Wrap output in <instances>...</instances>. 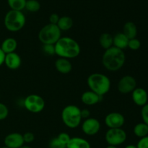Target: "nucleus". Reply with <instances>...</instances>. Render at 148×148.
Instances as JSON below:
<instances>
[{
  "mask_svg": "<svg viewBox=\"0 0 148 148\" xmlns=\"http://www.w3.org/2000/svg\"><path fill=\"white\" fill-rule=\"evenodd\" d=\"M55 67L56 70L62 74H68L72 71V65L69 59L64 58H59L55 62Z\"/></svg>",
  "mask_w": 148,
  "mask_h": 148,
  "instance_id": "dca6fc26",
  "label": "nucleus"
},
{
  "mask_svg": "<svg viewBox=\"0 0 148 148\" xmlns=\"http://www.w3.org/2000/svg\"><path fill=\"white\" fill-rule=\"evenodd\" d=\"M136 146L137 148H148V136L140 138Z\"/></svg>",
  "mask_w": 148,
  "mask_h": 148,
  "instance_id": "473e14b6",
  "label": "nucleus"
},
{
  "mask_svg": "<svg viewBox=\"0 0 148 148\" xmlns=\"http://www.w3.org/2000/svg\"><path fill=\"white\" fill-rule=\"evenodd\" d=\"M4 64L10 69L15 70V69H17L21 66V58L19 56V54H17L15 52L7 53V54L5 55Z\"/></svg>",
  "mask_w": 148,
  "mask_h": 148,
  "instance_id": "4468645a",
  "label": "nucleus"
},
{
  "mask_svg": "<svg viewBox=\"0 0 148 148\" xmlns=\"http://www.w3.org/2000/svg\"><path fill=\"white\" fill-rule=\"evenodd\" d=\"M132 98L134 103L138 106L143 107L147 103V92L142 88H136L132 92Z\"/></svg>",
  "mask_w": 148,
  "mask_h": 148,
  "instance_id": "ddd939ff",
  "label": "nucleus"
},
{
  "mask_svg": "<svg viewBox=\"0 0 148 148\" xmlns=\"http://www.w3.org/2000/svg\"><path fill=\"white\" fill-rule=\"evenodd\" d=\"M73 20L70 17L68 16H63L59 18V22L57 23V26L60 29L61 31H66L72 28L73 26Z\"/></svg>",
  "mask_w": 148,
  "mask_h": 148,
  "instance_id": "412c9836",
  "label": "nucleus"
},
{
  "mask_svg": "<svg viewBox=\"0 0 148 148\" xmlns=\"http://www.w3.org/2000/svg\"><path fill=\"white\" fill-rule=\"evenodd\" d=\"M141 46V43H140V40H138L137 38H132L129 40L128 43V48H130L131 50L136 51L138 50L139 49Z\"/></svg>",
  "mask_w": 148,
  "mask_h": 148,
  "instance_id": "a878e982",
  "label": "nucleus"
},
{
  "mask_svg": "<svg viewBox=\"0 0 148 148\" xmlns=\"http://www.w3.org/2000/svg\"><path fill=\"white\" fill-rule=\"evenodd\" d=\"M125 148H137V146L134 145H129L126 146Z\"/></svg>",
  "mask_w": 148,
  "mask_h": 148,
  "instance_id": "e433bc0d",
  "label": "nucleus"
},
{
  "mask_svg": "<svg viewBox=\"0 0 148 148\" xmlns=\"http://www.w3.org/2000/svg\"><path fill=\"white\" fill-rule=\"evenodd\" d=\"M57 138H58V140H59V141L62 143V144H64V145L66 146V145L68 144L69 141L70 140L71 137H70V136L67 134V133L62 132V133H60L59 135H58Z\"/></svg>",
  "mask_w": 148,
  "mask_h": 148,
  "instance_id": "c756f323",
  "label": "nucleus"
},
{
  "mask_svg": "<svg viewBox=\"0 0 148 148\" xmlns=\"http://www.w3.org/2000/svg\"><path fill=\"white\" fill-rule=\"evenodd\" d=\"M123 33L129 38V40L135 38L137 35V27L132 22H127L123 27Z\"/></svg>",
  "mask_w": 148,
  "mask_h": 148,
  "instance_id": "aec40b11",
  "label": "nucleus"
},
{
  "mask_svg": "<svg viewBox=\"0 0 148 148\" xmlns=\"http://www.w3.org/2000/svg\"><path fill=\"white\" fill-rule=\"evenodd\" d=\"M25 17L22 11L11 10L6 14L4 24L9 31L17 32L23 28L25 25Z\"/></svg>",
  "mask_w": 148,
  "mask_h": 148,
  "instance_id": "39448f33",
  "label": "nucleus"
},
{
  "mask_svg": "<svg viewBox=\"0 0 148 148\" xmlns=\"http://www.w3.org/2000/svg\"><path fill=\"white\" fill-rule=\"evenodd\" d=\"M49 148H66V146L64 145V144H62L59 140H58L57 137H54V138L52 139L51 140L49 143Z\"/></svg>",
  "mask_w": 148,
  "mask_h": 148,
  "instance_id": "bb28decb",
  "label": "nucleus"
},
{
  "mask_svg": "<svg viewBox=\"0 0 148 148\" xmlns=\"http://www.w3.org/2000/svg\"><path fill=\"white\" fill-rule=\"evenodd\" d=\"M55 54L60 58L73 59L80 53V46L79 43L69 37H61L54 44Z\"/></svg>",
  "mask_w": 148,
  "mask_h": 148,
  "instance_id": "f257e3e1",
  "label": "nucleus"
},
{
  "mask_svg": "<svg viewBox=\"0 0 148 148\" xmlns=\"http://www.w3.org/2000/svg\"><path fill=\"white\" fill-rule=\"evenodd\" d=\"M62 119L68 128H77L79 127L82 119L81 117V109L75 105L67 106L62 110Z\"/></svg>",
  "mask_w": 148,
  "mask_h": 148,
  "instance_id": "20e7f679",
  "label": "nucleus"
},
{
  "mask_svg": "<svg viewBox=\"0 0 148 148\" xmlns=\"http://www.w3.org/2000/svg\"><path fill=\"white\" fill-rule=\"evenodd\" d=\"M20 148H31V147H29V146H25V145H23V146H22V147H20Z\"/></svg>",
  "mask_w": 148,
  "mask_h": 148,
  "instance_id": "58836bf2",
  "label": "nucleus"
},
{
  "mask_svg": "<svg viewBox=\"0 0 148 148\" xmlns=\"http://www.w3.org/2000/svg\"><path fill=\"white\" fill-rule=\"evenodd\" d=\"M134 134L137 137L143 138L148 135V125L144 122L139 123L134 127Z\"/></svg>",
  "mask_w": 148,
  "mask_h": 148,
  "instance_id": "5701e85b",
  "label": "nucleus"
},
{
  "mask_svg": "<svg viewBox=\"0 0 148 148\" xmlns=\"http://www.w3.org/2000/svg\"><path fill=\"white\" fill-rule=\"evenodd\" d=\"M88 85L91 91L100 96L108 93L111 88V80L106 75L101 73H93L88 78Z\"/></svg>",
  "mask_w": 148,
  "mask_h": 148,
  "instance_id": "7ed1b4c3",
  "label": "nucleus"
},
{
  "mask_svg": "<svg viewBox=\"0 0 148 148\" xmlns=\"http://www.w3.org/2000/svg\"><path fill=\"white\" fill-rule=\"evenodd\" d=\"M9 109L5 104L0 103V121L4 120L8 116Z\"/></svg>",
  "mask_w": 148,
  "mask_h": 148,
  "instance_id": "cd10ccee",
  "label": "nucleus"
},
{
  "mask_svg": "<svg viewBox=\"0 0 148 148\" xmlns=\"http://www.w3.org/2000/svg\"><path fill=\"white\" fill-rule=\"evenodd\" d=\"M26 1L27 0H7V3L12 10L22 11L25 9Z\"/></svg>",
  "mask_w": 148,
  "mask_h": 148,
  "instance_id": "b1692460",
  "label": "nucleus"
},
{
  "mask_svg": "<svg viewBox=\"0 0 148 148\" xmlns=\"http://www.w3.org/2000/svg\"><path fill=\"white\" fill-rule=\"evenodd\" d=\"M5 53L3 52V51L1 50V49L0 48V66L4 64V58H5Z\"/></svg>",
  "mask_w": 148,
  "mask_h": 148,
  "instance_id": "c9c22d12",
  "label": "nucleus"
},
{
  "mask_svg": "<svg viewBox=\"0 0 148 148\" xmlns=\"http://www.w3.org/2000/svg\"><path fill=\"white\" fill-rule=\"evenodd\" d=\"M1 148H10V147H7V146H4V147H1Z\"/></svg>",
  "mask_w": 148,
  "mask_h": 148,
  "instance_id": "ea45409f",
  "label": "nucleus"
},
{
  "mask_svg": "<svg viewBox=\"0 0 148 148\" xmlns=\"http://www.w3.org/2000/svg\"><path fill=\"white\" fill-rule=\"evenodd\" d=\"M102 96H100L91 90L83 92L81 97V101L85 105L93 106L98 103L102 100Z\"/></svg>",
  "mask_w": 148,
  "mask_h": 148,
  "instance_id": "2eb2a0df",
  "label": "nucleus"
},
{
  "mask_svg": "<svg viewBox=\"0 0 148 148\" xmlns=\"http://www.w3.org/2000/svg\"><path fill=\"white\" fill-rule=\"evenodd\" d=\"M43 51L48 55H53L55 54V46L52 44H44L43 45Z\"/></svg>",
  "mask_w": 148,
  "mask_h": 148,
  "instance_id": "c85d7f7f",
  "label": "nucleus"
},
{
  "mask_svg": "<svg viewBox=\"0 0 148 148\" xmlns=\"http://www.w3.org/2000/svg\"><path fill=\"white\" fill-rule=\"evenodd\" d=\"M62 31L57 25L49 24L43 26L38 33V39L43 45H54L61 38Z\"/></svg>",
  "mask_w": 148,
  "mask_h": 148,
  "instance_id": "423d86ee",
  "label": "nucleus"
},
{
  "mask_svg": "<svg viewBox=\"0 0 148 148\" xmlns=\"http://www.w3.org/2000/svg\"><path fill=\"white\" fill-rule=\"evenodd\" d=\"M4 146L10 148H20L24 145L23 134L17 132L10 133L7 135L4 140Z\"/></svg>",
  "mask_w": 148,
  "mask_h": 148,
  "instance_id": "f8f14e48",
  "label": "nucleus"
},
{
  "mask_svg": "<svg viewBox=\"0 0 148 148\" xmlns=\"http://www.w3.org/2000/svg\"><path fill=\"white\" fill-rule=\"evenodd\" d=\"M90 115V111L88 109L81 110V117H82V119H87L89 118Z\"/></svg>",
  "mask_w": 148,
  "mask_h": 148,
  "instance_id": "f704fd0d",
  "label": "nucleus"
},
{
  "mask_svg": "<svg viewBox=\"0 0 148 148\" xmlns=\"http://www.w3.org/2000/svg\"><path fill=\"white\" fill-rule=\"evenodd\" d=\"M127 133L121 128L108 129L105 135V139L108 145L117 147L123 144L127 140Z\"/></svg>",
  "mask_w": 148,
  "mask_h": 148,
  "instance_id": "6e6552de",
  "label": "nucleus"
},
{
  "mask_svg": "<svg viewBox=\"0 0 148 148\" xmlns=\"http://www.w3.org/2000/svg\"><path fill=\"white\" fill-rule=\"evenodd\" d=\"M101 129V124L95 118H88L84 121L82 125V130L88 136H93L98 134Z\"/></svg>",
  "mask_w": 148,
  "mask_h": 148,
  "instance_id": "9b49d317",
  "label": "nucleus"
},
{
  "mask_svg": "<svg viewBox=\"0 0 148 148\" xmlns=\"http://www.w3.org/2000/svg\"><path fill=\"white\" fill-rule=\"evenodd\" d=\"M141 116L142 119L143 120V122L148 125V103L145 104L144 106H143L141 110Z\"/></svg>",
  "mask_w": 148,
  "mask_h": 148,
  "instance_id": "7c9ffc66",
  "label": "nucleus"
},
{
  "mask_svg": "<svg viewBox=\"0 0 148 148\" xmlns=\"http://www.w3.org/2000/svg\"><path fill=\"white\" fill-rule=\"evenodd\" d=\"M40 8V4L38 0H27L25 9L30 12H36Z\"/></svg>",
  "mask_w": 148,
  "mask_h": 148,
  "instance_id": "393cba45",
  "label": "nucleus"
},
{
  "mask_svg": "<svg viewBox=\"0 0 148 148\" xmlns=\"http://www.w3.org/2000/svg\"><path fill=\"white\" fill-rule=\"evenodd\" d=\"M129 38L123 33H118L113 37V46L124 50L128 48Z\"/></svg>",
  "mask_w": 148,
  "mask_h": 148,
  "instance_id": "a211bd4d",
  "label": "nucleus"
},
{
  "mask_svg": "<svg viewBox=\"0 0 148 148\" xmlns=\"http://www.w3.org/2000/svg\"><path fill=\"white\" fill-rule=\"evenodd\" d=\"M23 140H24V143H30L33 142L35 140V136L33 133L28 132H25L24 134H23Z\"/></svg>",
  "mask_w": 148,
  "mask_h": 148,
  "instance_id": "2f4dec72",
  "label": "nucleus"
},
{
  "mask_svg": "<svg viewBox=\"0 0 148 148\" xmlns=\"http://www.w3.org/2000/svg\"><path fill=\"white\" fill-rule=\"evenodd\" d=\"M59 18H60V17H59L57 14L53 13V14H51L50 17H49V23L53 25H57L58 22H59Z\"/></svg>",
  "mask_w": 148,
  "mask_h": 148,
  "instance_id": "72a5a7b5",
  "label": "nucleus"
},
{
  "mask_svg": "<svg viewBox=\"0 0 148 148\" xmlns=\"http://www.w3.org/2000/svg\"><path fill=\"white\" fill-rule=\"evenodd\" d=\"M24 106L26 109L33 114L40 113L44 109L45 101L41 96L36 94L29 95L24 100Z\"/></svg>",
  "mask_w": 148,
  "mask_h": 148,
  "instance_id": "0eeeda50",
  "label": "nucleus"
},
{
  "mask_svg": "<svg viewBox=\"0 0 148 148\" xmlns=\"http://www.w3.org/2000/svg\"><path fill=\"white\" fill-rule=\"evenodd\" d=\"M66 148H91L90 143L81 137H72L70 139Z\"/></svg>",
  "mask_w": 148,
  "mask_h": 148,
  "instance_id": "6ab92c4d",
  "label": "nucleus"
},
{
  "mask_svg": "<svg viewBox=\"0 0 148 148\" xmlns=\"http://www.w3.org/2000/svg\"><path fill=\"white\" fill-rule=\"evenodd\" d=\"M99 43L105 50L113 46V36L108 33H104L99 38Z\"/></svg>",
  "mask_w": 148,
  "mask_h": 148,
  "instance_id": "4be33fe9",
  "label": "nucleus"
},
{
  "mask_svg": "<svg viewBox=\"0 0 148 148\" xmlns=\"http://www.w3.org/2000/svg\"><path fill=\"white\" fill-rule=\"evenodd\" d=\"M136 88H137V81L135 78L130 75H126L121 78L117 85L118 90L122 94L132 92Z\"/></svg>",
  "mask_w": 148,
  "mask_h": 148,
  "instance_id": "1a4fd4ad",
  "label": "nucleus"
},
{
  "mask_svg": "<svg viewBox=\"0 0 148 148\" xmlns=\"http://www.w3.org/2000/svg\"><path fill=\"white\" fill-rule=\"evenodd\" d=\"M125 123V118L121 114L112 112L107 114L105 118V124L108 129L121 128Z\"/></svg>",
  "mask_w": 148,
  "mask_h": 148,
  "instance_id": "9d476101",
  "label": "nucleus"
},
{
  "mask_svg": "<svg viewBox=\"0 0 148 148\" xmlns=\"http://www.w3.org/2000/svg\"><path fill=\"white\" fill-rule=\"evenodd\" d=\"M126 62V55L123 50L112 46L106 49L102 57L104 67L108 71L116 72L124 66Z\"/></svg>",
  "mask_w": 148,
  "mask_h": 148,
  "instance_id": "f03ea898",
  "label": "nucleus"
},
{
  "mask_svg": "<svg viewBox=\"0 0 148 148\" xmlns=\"http://www.w3.org/2000/svg\"><path fill=\"white\" fill-rule=\"evenodd\" d=\"M106 148H118L117 147H116V146H113V145H108V147Z\"/></svg>",
  "mask_w": 148,
  "mask_h": 148,
  "instance_id": "4c0bfd02",
  "label": "nucleus"
},
{
  "mask_svg": "<svg viewBox=\"0 0 148 148\" xmlns=\"http://www.w3.org/2000/svg\"><path fill=\"white\" fill-rule=\"evenodd\" d=\"M0 48L5 54L13 53L17 48V42L14 38H7L3 40Z\"/></svg>",
  "mask_w": 148,
  "mask_h": 148,
  "instance_id": "f3484780",
  "label": "nucleus"
}]
</instances>
